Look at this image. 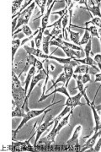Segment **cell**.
<instances>
[{
  "label": "cell",
  "instance_id": "1",
  "mask_svg": "<svg viewBox=\"0 0 101 152\" xmlns=\"http://www.w3.org/2000/svg\"><path fill=\"white\" fill-rule=\"evenodd\" d=\"M13 76V104H15V107H23L25 105V98H26L27 93L25 92V88L21 86L20 81L16 75L15 73L13 71L12 73Z\"/></svg>",
  "mask_w": 101,
  "mask_h": 152
},
{
  "label": "cell",
  "instance_id": "2",
  "mask_svg": "<svg viewBox=\"0 0 101 152\" xmlns=\"http://www.w3.org/2000/svg\"><path fill=\"white\" fill-rule=\"evenodd\" d=\"M57 103H60V102H54V99L52 100V102L51 105H49L47 107H46V108L44 109H41V110H30L28 113H26V114L25 115V117L23 118V120L21 121V123H20V124L19 125V127L16 129L15 132H14V138L16 136V134L19 132V131L22 128H23V126L27 124V122L28 121H30L31 119L32 118H36L38 116H40V115H41V114L45 113L47 111L48 109L50 108L51 107H52L53 105Z\"/></svg>",
  "mask_w": 101,
  "mask_h": 152
},
{
  "label": "cell",
  "instance_id": "3",
  "mask_svg": "<svg viewBox=\"0 0 101 152\" xmlns=\"http://www.w3.org/2000/svg\"><path fill=\"white\" fill-rule=\"evenodd\" d=\"M82 131V126L78 125L73 134L71 139L68 140L66 143L68 146V151H80L81 150V145L79 143V136Z\"/></svg>",
  "mask_w": 101,
  "mask_h": 152
},
{
  "label": "cell",
  "instance_id": "4",
  "mask_svg": "<svg viewBox=\"0 0 101 152\" xmlns=\"http://www.w3.org/2000/svg\"><path fill=\"white\" fill-rule=\"evenodd\" d=\"M50 46H57V47H58V48H60L61 49H62L64 53L67 55L68 58H72L73 60L80 59V58H82L84 57V54H83L84 52H81V53H80V51H74V50L69 48H68V47H66V46H63L62 44L59 43L58 42H57V41L54 40V39H52V40L51 41Z\"/></svg>",
  "mask_w": 101,
  "mask_h": 152
},
{
  "label": "cell",
  "instance_id": "5",
  "mask_svg": "<svg viewBox=\"0 0 101 152\" xmlns=\"http://www.w3.org/2000/svg\"><path fill=\"white\" fill-rule=\"evenodd\" d=\"M35 5H36V3L35 1L32 3L31 5L29 7H27L26 9L25 10L23 11L22 13H20L19 15H17L16 17H18V21H17V26H16V29L20 27V26H26L28 24V22L30 20L31 17L32 15V12H33V10L35 8Z\"/></svg>",
  "mask_w": 101,
  "mask_h": 152
},
{
  "label": "cell",
  "instance_id": "6",
  "mask_svg": "<svg viewBox=\"0 0 101 152\" xmlns=\"http://www.w3.org/2000/svg\"><path fill=\"white\" fill-rule=\"evenodd\" d=\"M73 110H71L69 113L68 114L66 117H64L59 122L57 126L56 127V129H52V130L51 131V133H50V134L46 137V138H47V140L48 141L50 142V143H55L56 136L58 134L60 130L63 128L64 126H66V125L68 124L70 115H71V114H73Z\"/></svg>",
  "mask_w": 101,
  "mask_h": 152
},
{
  "label": "cell",
  "instance_id": "7",
  "mask_svg": "<svg viewBox=\"0 0 101 152\" xmlns=\"http://www.w3.org/2000/svg\"><path fill=\"white\" fill-rule=\"evenodd\" d=\"M32 137H30L28 140L24 142H13L11 145L12 151H35V147L31 145Z\"/></svg>",
  "mask_w": 101,
  "mask_h": 152
},
{
  "label": "cell",
  "instance_id": "8",
  "mask_svg": "<svg viewBox=\"0 0 101 152\" xmlns=\"http://www.w3.org/2000/svg\"><path fill=\"white\" fill-rule=\"evenodd\" d=\"M52 124H54V120L53 118H52V115H48V116L46 115V119H45V121L43 122L42 124H41L39 125L38 128L36 129V138L35 144H36V143L39 141V140H40V138H41V135L43 133L47 130L48 128Z\"/></svg>",
  "mask_w": 101,
  "mask_h": 152
},
{
  "label": "cell",
  "instance_id": "9",
  "mask_svg": "<svg viewBox=\"0 0 101 152\" xmlns=\"http://www.w3.org/2000/svg\"><path fill=\"white\" fill-rule=\"evenodd\" d=\"M100 73V69H99L98 66L95 67H92L89 65H85V64H83V65H78L76 67V69L74 70L75 75H78V74H89V75H97Z\"/></svg>",
  "mask_w": 101,
  "mask_h": 152
},
{
  "label": "cell",
  "instance_id": "10",
  "mask_svg": "<svg viewBox=\"0 0 101 152\" xmlns=\"http://www.w3.org/2000/svg\"><path fill=\"white\" fill-rule=\"evenodd\" d=\"M100 2L99 1L98 4L95 5L96 1H86L84 0V4L86 5L85 8H83V9H85L87 10H89L91 14L94 15L96 16H98L99 18H101V12H100Z\"/></svg>",
  "mask_w": 101,
  "mask_h": 152
},
{
  "label": "cell",
  "instance_id": "11",
  "mask_svg": "<svg viewBox=\"0 0 101 152\" xmlns=\"http://www.w3.org/2000/svg\"><path fill=\"white\" fill-rule=\"evenodd\" d=\"M101 135V129L98 130L97 132H94V134L90 137L86 142H84L83 144H81V150L80 151H86L87 150L94 148V145L96 144L97 139Z\"/></svg>",
  "mask_w": 101,
  "mask_h": 152
},
{
  "label": "cell",
  "instance_id": "12",
  "mask_svg": "<svg viewBox=\"0 0 101 152\" xmlns=\"http://www.w3.org/2000/svg\"><path fill=\"white\" fill-rule=\"evenodd\" d=\"M43 58L44 59H52V60H56V61H57L59 64H70V65H72L73 67H77V66H78V63H77L76 61L74 60H73L72 58H57V57H54V56H52V55H47V54H44L43 56Z\"/></svg>",
  "mask_w": 101,
  "mask_h": 152
},
{
  "label": "cell",
  "instance_id": "13",
  "mask_svg": "<svg viewBox=\"0 0 101 152\" xmlns=\"http://www.w3.org/2000/svg\"><path fill=\"white\" fill-rule=\"evenodd\" d=\"M82 94L81 93H78L75 96H69L68 97L66 103L64 104L65 107H69L72 108H74L77 106H84V104L80 102V99L82 97Z\"/></svg>",
  "mask_w": 101,
  "mask_h": 152
},
{
  "label": "cell",
  "instance_id": "14",
  "mask_svg": "<svg viewBox=\"0 0 101 152\" xmlns=\"http://www.w3.org/2000/svg\"><path fill=\"white\" fill-rule=\"evenodd\" d=\"M81 74H80L79 75H73V77H74L75 79L77 80V87H76V89H78V91H79V92L82 94V96H84V97L85 98L86 102H88V105L89 106H90V101H89V99L88 98V96H87V94H86V88L84 86V84H83V82L81 81Z\"/></svg>",
  "mask_w": 101,
  "mask_h": 152
},
{
  "label": "cell",
  "instance_id": "15",
  "mask_svg": "<svg viewBox=\"0 0 101 152\" xmlns=\"http://www.w3.org/2000/svg\"><path fill=\"white\" fill-rule=\"evenodd\" d=\"M56 2H57V1H53V3L51 4V6H49L47 13H46V14L44 15V16H42V18H41V27L40 28V29L43 32H45V31H46V29L47 28L50 15H51V13H52V8H53V6Z\"/></svg>",
  "mask_w": 101,
  "mask_h": 152
},
{
  "label": "cell",
  "instance_id": "16",
  "mask_svg": "<svg viewBox=\"0 0 101 152\" xmlns=\"http://www.w3.org/2000/svg\"><path fill=\"white\" fill-rule=\"evenodd\" d=\"M62 69L64 70V74H65V76H66V86H65L68 88V83L71 80L72 77H73V75H74V71H73V67L70 64H65V65L62 66Z\"/></svg>",
  "mask_w": 101,
  "mask_h": 152
},
{
  "label": "cell",
  "instance_id": "17",
  "mask_svg": "<svg viewBox=\"0 0 101 152\" xmlns=\"http://www.w3.org/2000/svg\"><path fill=\"white\" fill-rule=\"evenodd\" d=\"M44 33H45L46 37H44L42 40V51L45 54L48 55V53H49V47H50V42H51V38L52 37L51 36V34H50V32L48 31H46Z\"/></svg>",
  "mask_w": 101,
  "mask_h": 152
},
{
  "label": "cell",
  "instance_id": "18",
  "mask_svg": "<svg viewBox=\"0 0 101 152\" xmlns=\"http://www.w3.org/2000/svg\"><path fill=\"white\" fill-rule=\"evenodd\" d=\"M24 49L29 55H32V56L38 57V58H43V56L45 54L43 53V51H41V49L35 48H32V47H28L26 45L24 46Z\"/></svg>",
  "mask_w": 101,
  "mask_h": 152
},
{
  "label": "cell",
  "instance_id": "19",
  "mask_svg": "<svg viewBox=\"0 0 101 152\" xmlns=\"http://www.w3.org/2000/svg\"><path fill=\"white\" fill-rule=\"evenodd\" d=\"M92 109V112H93V115H94V119L95 122V128H94V132H97L98 130H100V117L98 113L97 110L94 107V100L93 102H91L90 106H89Z\"/></svg>",
  "mask_w": 101,
  "mask_h": 152
},
{
  "label": "cell",
  "instance_id": "20",
  "mask_svg": "<svg viewBox=\"0 0 101 152\" xmlns=\"http://www.w3.org/2000/svg\"><path fill=\"white\" fill-rule=\"evenodd\" d=\"M36 67H31L30 69V70L28 72V75H26V80H25V92L27 93V91H29V86L31 85V82L32 80V78L36 75Z\"/></svg>",
  "mask_w": 101,
  "mask_h": 152
},
{
  "label": "cell",
  "instance_id": "21",
  "mask_svg": "<svg viewBox=\"0 0 101 152\" xmlns=\"http://www.w3.org/2000/svg\"><path fill=\"white\" fill-rule=\"evenodd\" d=\"M54 40H56L57 42H58L59 43L62 44L63 46H66V47H68V48H69L73 49V50H77V51H81V52H84V50L81 47L79 46H78V45H75V44H72L69 43V42H67L66 41H63L62 39H61V38H57V37H52Z\"/></svg>",
  "mask_w": 101,
  "mask_h": 152
},
{
  "label": "cell",
  "instance_id": "22",
  "mask_svg": "<svg viewBox=\"0 0 101 152\" xmlns=\"http://www.w3.org/2000/svg\"><path fill=\"white\" fill-rule=\"evenodd\" d=\"M67 30H68V31L69 32L70 40H71V42H73V43L76 44V45H78V46H80V33L73 31L71 30V28L68 27V26L67 28Z\"/></svg>",
  "mask_w": 101,
  "mask_h": 152
},
{
  "label": "cell",
  "instance_id": "23",
  "mask_svg": "<svg viewBox=\"0 0 101 152\" xmlns=\"http://www.w3.org/2000/svg\"><path fill=\"white\" fill-rule=\"evenodd\" d=\"M25 114H26V112H25V106H23V107H15V108L12 113V118H15V117L24 118Z\"/></svg>",
  "mask_w": 101,
  "mask_h": 152
},
{
  "label": "cell",
  "instance_id": "24",
  "mask_svg": "<svg viewBox=\"0 0 101 152\" xmlns=\"http://www.w3.org/2000/svg\"><path fill=\"white\" fill-rule=\"evenodd\" d=\"M74 61H76L77 63H81V64H83L92 66V67L98 66L97 65V64L94 62V58H91V57L85 58H83V59H82V58H80V59H74Z\"/></svg>",
  "mask_w": 101,
  "mask_h": 152
},
{
  "label": "cell",
  "instance_id": "25",
  "mask_svg": "<svg viewBox=\"0 0 101 152\" xmlns=\"http://www.w3.org/2000/svg\"><path fill=\"white\" fill-rule=\"evenodd\" d=\"M21 42H20V39H13V42H12V60H13V62H14V58L15 56L17 50L21 46Z\"/></svg>",
  "mask_w": 101,
  "mask_h": 152
},
{
  "label": "cell",
  "instance_id": "26",
  "mask_svg": "<svg viewBox=\"0 0 101 152\" xmlns=\"http://www.w3.org/2000/svg\"><path fill=\"white\" fill-rule=\"evenodd\" d=\"M73 26V25H72ZM74 26V27H78V28H81V29H84L85 31H88L89 32H90L91 34V37H95L99 38L100 39V36H99V33H98V28L94 26H92L90 27H85V28H83V27H79V26Z\"/></svg>",
  "mask_w": 101,
  "mask_h": 152
},
{
  "label": "cell",
  "instance_id": "27",
  "mask_svg": "<svg viewBox=\"0 0 101 152\" xmlns=\"http://www.w3.org/2000/svg\"><path fill=\"white\" fill-rule=\"evenodd\" d=\"M43 34H44V32L39 28V32L37 33V36L35 37V45H36V48L38 49L41 48V43L42 42Z\"/></svg>",
  "mask_w": 101,
  "mask_h": 152
},
{
  "label": "cell",
  "instance_id": "28",
  "mask_svg": "<svg viewBox=\"0 0 101 152\" xmlns=\"http://www.w3.org/2000/svg\"><path fill=\"white\" fill-rule=\"evenodd\" d=\"M35 3L39 6V8L41 9V16H44L45 15V10H46V5L47 4V0H35Z\"/></svg>",
  "mask_w": 101,
  "mask_h": 152
},
{
  "label": "cell",
  "instance_id": "29",
  "mask_svg": "<svg viewBox=\"0 0 101 152\" xmlns=\"http://www.w3.org/2000/svg\"><path fill=\"white\" fill-rule=\"evenodd\" d=\"M22 31L24 32V34H25L26 37H33V36H32L31 29L29 27V26H28V25H26V26H22V29H20V31H17L16 32L14 33V34H13V36H14L15 34H16V33L19 32V31Z\"/></svg>",
  "mask_w": 101,
  "mask_h": 152
},
{
  "label": "cell",
  "instance_id": "30",
  "mask_svg": "<svg viewBox=\"0 0 101 152\" xmlns=\"http://www.w3.org/2000/svg\"><path fill=\"white\" fill-rule=\"evenodd\" d=\"M23 2H24L23 0H16V1L13 2V8H12V14H13V15H15L16 11L20 9V7Z\"/></svg>",
  "mask_w": 101,
  "mask_h": 152
},
{
  "label": "cell",
  "instance_id": "31",
  "mask_svg": "<svg viewBox=\"0 0 101 152\" xmlns=\"http://www.w3.org/2000/svg\"><path fill=\"white\" fill-rule=\"evenodd\" d=\"M91 37H91V35L89 34V32L88 31H85V32L84 34V37H83V39H82L81 42H80V46L88 43L89 41L91 39Z\"/></svg>",
  "mask_w": 101,
  "mask_h": 152
},
{
  "label": "cell",
  "instance_id": "32",
  "mask_svg": "<svg viewBox=\"0 0 101 152\" xmlns=\"http://www.w3.org/2000/svg\"><path fill=\"white\" fill-rule=\"evenodd\" d=\"M91 48H92V42H91V39H90V40L89 41V42L86 44L85 49H84V53H85V58H89V57H90Z\"/></svg>",
  "mask_w": 101,
  "mask_h": 152
},
{
  "label": "cell",
  "instance_id": "33",
  "mask_svg": "<svg viewBox=\"0 0 101 152\" xmlns=\"http://www.w3.org/2000/svg\"><path fill=\"white\" fill-rule=\"evenodd\" d=\"M94 62L97 64V65H98V67H99V69H100L101 71V54L100 53H98V54L94 55Z\"/></svg>",
  "mask_w": 101,
  "mask_h": 152
},
{
  "label": "cell",
  "instance_id": "34",
  "mask_svg": "<svg viewBox=\"0 0 101 152\" xmlns=\"http://www.w3.org/2000/svg\"><path fill=\"white\" fill-rule=\"evenodd\" d=\"M91 79H90V75L89 74H84V75L81 76V81L83 82V84L84 85L86 83L88 82H90Z\"/></svg>",
  "mask_w": 101,
  "mask_h": 152
},
{
  "label": "cell",
  "instance_id": "35",
  "mask_svg": "<svg viewBox=\"0 0 101 152\" xmlns=\"http://www.w3.org/2000/svg\"><path fill=\"white\" fill-rule=\"evenodd\" d=\"M100 149H101V138L99 140V141L96 143L95 146H94V151L95 152L100 151Z\"/></svg>",
  "mask_w": 101,
  "mask_h": 152
},
{
  "label": "cell",
  "instance_id": "36",
  "mask_svg": "<svg viewBox=\"0 0 101 152\" xmlns=\"http://www.w3.org/2000/svg\"><path fill=\"white\" fill-rule=\"evenodd\" d=\"M94 82H101V72L95 75V80H94Z\"/></svg>",
  "mask_w": 101,
  "mask_h": 152
},
{
  "label": "cell",
  "instance_id": "37",
  "mask_svg": "<svg viewBox=\"0 0 101 152\" xmlns=\"http://www.w3.org/2000/svg\"><path fill=\"white\" fill-rule=\"evenodd\" d=\"M94 107H95V109L97 110V112H100L101 114V104L100 105H98V106H95V105H94Z\"/></svg>",
  "mask_w": 101,
  "mask_h": 152
}]
</instances>
